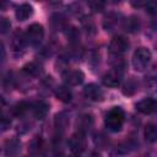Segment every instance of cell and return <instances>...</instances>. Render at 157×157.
I'll return each mask as SVG.
<instances>
[{
  "instance_id": "6da1fadb",
  "label": "cell",
  "mask_w": 157,
  "mask_h": 157,
  "mask_svg": "<svg viewBox=\"0 0 157 157\" xmlns=\"http://www.w3.org/2000/svg\"><path fill=\"white\" fill-rule=\"evenodd\" d=\"M124 119H125V115H124V112L118 108V107H114L113 109H110L107 115H105V119H104V124L105 126L110 130V131H120L121 128H123V124H124Z\"/></svg>"
},
{
  "instance_id": "7a4b0ae2",
  "label": "cell",
  "mask_w": 157,
  "mask_h": 157,
  "mask_svg": "<svg viewBox=\"0 0 157 157\" xmlns=\"http://www.w3.org/2000/svg\"><path fill=\"white\" fill-rule=\"evenodd\" d=\"M150 60H151V52L145 47L137 48L132 55V66L136 71H142L148 66Z\"/></svg>"
},
{
  "instance_id": "3957f363",
  "label": "cell",
  "mask_w": 157,
  "mask_h": 157,
  "mask_svg": "<svg viewBox=\"0 0 157 157\" xmlns=\"http://www.w3.org/2000/svg\"><path fill=\"white\" fill-rule=\"evenodd\" d=\"M69 147L71 150L72 153L75 155H78V153H82L86 148V137L83 135L82 131H78V132H75L71 135V137L69 139Z\"/></svg>"
},
{
  "instance_id": "277c9868",
  "label": "cell",
  "mask_w": 157,
  "mask_h": 157,
  "mask_svg": "<svg viewBox=\"0 0 157 157\" xmlns=\"http://www.w3.org/2000/svg\"><path fill=\"white\" fill-rule=\"evenodd\" d=\"M26 37H27V40L36 45V44H39L44 37V28L42 25L39 23H32L31 26H28L27 28V32H26Z\"/></svg>"
},
{
  "instance_id": "5b68a950",
  "label": "cell",
  "mask_w": 157,
  "mask_h": 157,
  "mask_svg": "<svg viewBox=\"0 0 157 157\" xmlns=\"http://www.w3.org/2000/svg\"><path fill=\"white\" fill-rule=\"evenodd\" d=\"M129 48V42L125 37L123 36H117L114 37L110 42H109V45H108V50L110 54H114V55H120L123 53H125Z\"/></svg>"
},
{
  "instance_id": "8992f818",
  "label": "cell",
  "mask_w": 157,
  "mask_h": 157,
  "mask_svg": "<svg viewBox=\"0 0 157 157\" xmlns=\"http://www.w3.org/2000/svg\"><path fill=\"white\" fill-rule=\"evenodd\" d=\"M121 75H123L121 70L119 67H114L103 75L102 82L107 87H118L121 81Z\"/></svg>"
},
{
  "instance_id": "52a82bcc",
  "label": "cell",
  "mask_w": 157,
  "mask_h": 157,
  "mask_svg": "<svg viewBox=\"0 0 157 157\" xmlns=\"http://www.w3.org/2000/svg\"><path fill=\"white\" fill-rule=\"evenodd\" d=\"M83 93L86 96V98H88L92 102H101L104 98V93L102 91V88L99 86H97L96 83H90L83 88Z\"/></svg>"
},
{
  "instance_id": "ba28073f",
  "label": "cell",
  "mask_w": 157,
  "mask_h": 157,
  "mask_svg": "<svg viewBox=\"0 0 157 157\" xmlns=\"http://www.w3.org/2000/svg\"><path fill=\"white\" fill-rule=\"evenodd\" d=\"M63 78H64L66 85H69V86H77L80 83H82V81L85 78V75L80 70H66L63 74Z\"/></svg>"
},
{
  "instance_id": "9c48e42d",
  "label": "cell",
  "mask_w": 157,
  "mask_h": 157,
  "mask_svg": "<svg viewBox=\"0 0 157 157\" xmlns=\"http://www.w3.org/2000/svg\"><path fill=\"white\" fill-rule=\"evenodd\" d=\"M156 108H157V103L153 98H144L136 103L137 112L142 114H151L152 112L156 110Z\"/></svg>"
},
{
  "instance_id": "30bf717a",
  "label": "cell",
  "mask_w": 157,
  "mask_h": 157,
  "mask_svg": "<svg viewBox=\"0 0 157 157\" xmlns=\"http://www.w3.org/2000/svg\"><path fill=\"white\" fill-rule=\"evenodd\" d=\"M15 15L18 21H26L33 15V7L29 4H22L16 9Z\"/></svg>"
},
{
  "instance_id": "8fae6325",
  "label": "cell",
  "mask_w": 157,
  "mask_h": 157,
  "mask_svg": "<svg viewBox=\"0 0 157 157\" xmlns=\"http://www.w3.org/2000/svg\"><path fill=\"white\" fill-rule=\"evenodd\" d=\"M54 93H55V97H56L60 102H63V103H69V102L71 101V98H72L71 91H70L66 86H58V87L55 88Z\"/></svg>"
},
{
  "instance_id": "7c38bea8",
  "label": "cell",
  "mask_w": 157,
  "mask_h": 157,
  "mask_svg": "<svg viewBox=\"0 0 157 157\" xmlns=\"http://www.w3.org/2000/svg\"><path fill=\"white\" fill-rule=\"evenodd\" d=\"M48 108L49 107H48V104L45 102H43V101L37 102L33 105V114H34V117L37 119H43L47 115V113H48Z\"/></svg>"
},
{
  "instance_id": "4fadbf2b",
  "label": "cell",
  "mask_w": 157,
  "mask_h": 157,
  "mask_svg": "<svg viewBox=\"0 0 157 157\" xmlns=\"http://www.w3.org/2000/svg\"><path fill=\"white\" fill-rule=\"evenodd\" d=\"M144 136L148 142L157 141V126L155 124H147L144 129Z\"/></svg>"
},
{
  "instance_id": "5bb4252c",
  "label": "cell",
  "mask_w": 157,
  "mask_h": 157,
  "mask_svg": "<svg viewBox=\"0 0 157 157\" xmlns=\"http://www.w3.org/2000/svg\"><path fill=\"white\" fill-rule=\"evenodd\" d=\"M22 70H23L25 74H27V75H29V76H37V75H39V74L42 72V66H40L38 63L32 61V63L26 64Z\"/></svg>"
},
{
  "instance_id": "9a60e30c",
  "label": "cell",
  "mask_w": 157,
  "mask_h": 157,
  "mask_svg": "<svg viewBox=\"0 0 157 157\" xmlns=\"http://www.w3.org/2000/svg\"><path fill=\"white\" fill-rule=\"evenodd\" d=\"M11 45L13 48V50H21L25 45V40H23V37L21 34V32H16L12 37V40H11Z\"/></svg>"
},
{
  "instance_id": "2e32d148",
  "label": "cell",
  "mask_w": 157,
  "mask_h": 157,
  "mask_svg": "<svg viewBox=\"0 0 157 157\" xmlns=\"http://www.w3.org/2000/svg\"><path fill=\"white\" fill-rule=\"evenodd\" d=\"M88 6L93 12H102L105 7V0H88Z\"/></svg>"
},
{
  "instance_id": "e0dca14e",
  "label": "cell",
  "mask_w": 157,
  "mask_h": 157,
  "mask_svg": "<svg viewBox=\"0 0 157 157\" xmlns=\"http://www.w3.org/2000/svg\"><path fill=\"white\" fill-rule=\"evenodd\" d=\"M40 148H42V140H40L39 137H34V139L29 142V145H28V150H29V152L33 153V155L39 153Z\"/></svg>"
},
{
  "instance_id": "ac0fdd59",
  "label": "cell",
  "mask_w": 157,
  "mask_h": 157,
  "mask_svg": "<svg viewBox=\"0 0 157 157\" xmlns=\"http://www.w3.org/2000/svg\"><path fill=\"white\" fill-rule=\"evenodd\" d=\"M28 105L25 103V102H21V103H17L13 108H12V114L16 115V117H21L23 115V113L27 110Z\"/></svg>"
},
{
  "instance_id": "d6986e66",
  "label": "cell",
  "mask_w": 157,
  "mask_h": 157,
  "mask_svg": "<svg viewBox=\"0 0 157 157\" xmlns=\"http://www.w3.org/2000/svg\"><path fill=\"white\" fill-rule=\"evenodd\" d=\"M146 12L152 15V16H156L157 15V0H150L146 5Z\"/></svg>"
},
{
  "instance_id": "ffe728a7",
  "label": "cell",
  "mask_w": 157,
  "mask_h": 157,
  "mask_svg": "<svg viewBox=\"0 0 157 157\" xmlns=\"http://www.w3.org/2000/svg\"><path fill=\"white\" fill-rule=\"evenodd\" d=\"M6 144H9V145L11 146V148H6V153H7V155H10V153H13V151H12L13 148H16L17 151L21 148V144H20V141H17V140H15V139H13V140H10V141H7Z\"/></svg>"
},
{
  "instance_id": "44dd1931",
  "label": "cell",
  "mask_w": 157,
  "mask_h": 157,
  "mask_svg": "<svg viewBox=\"0 0 157 157\" xmlns=\"http://www.w3.org/2000/svg\"><path fill=\"white\" fill-rule=\"evenodd\" d=\"M10 27H11V23H10V21L7 20V18H1V21H0V29H1V33L2 34H5L9 29H10Z\"/></svg>"
},
{
  "instance_id": "7402d4cb",
  "label": "cell",
  "mask_w": 157,
  "mask_h": 157,
  "mask_svg": "<svg viewBox=\"0 0 157 157\" xmlns=\"http://www.w3.org/2000/svg\"><path fill=\"white\" fill-rule=\"evenodd\" d=\"M136 87H137V86L134 83V81L130 80V81L124 86L123 92H124V94H129V90H132V92H135V91H136Z\"/></svg>"
},
{
  "instance_id": "603a6c76",
  "label": "cell",
  "mask_w": 157,
  "mask_h": 157,
  "mask_svg": "<svg viewBox=\"0 0 157 157\" xmlns=\"http://www.w3.org/2000/svg\"><path fill=\"white\" fill-rule=\"evenodd\" d=\"M10 125H11V120H10V118L2 115V118H1V130H2V131L7 130V129L10 128Z\"/></svg>"
},
{
  "instance_id": "cb8c5ba5",
  "label": "cell",
  "mask_w": 157,
  "mask_h": 157,
  "mask_svg": "<svg viewBox=\"0 0 157 157\" xmlns=\"http://www.w3.org/2000/svg\"><path fill=\"white\" fill-rule=\"evenodd\" d=\"M150 0H130V4L132 7H141L145 6Z\"/></svg>"
}]
</instances>
